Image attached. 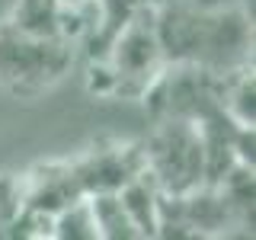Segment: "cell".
Wrapping results in <instances>:
<instances>
[{"mask_svg": "<svg viewBox=\"0 0 256 240\" xmlns=\"http://www.w3.org/2000/svg\"><path fill=\"white\" fill-rule=\"evenodd\" d=\"M128 218L134 221V228L141 230V237H157V212H160V186L148 170L138 173L132 182H125L118 189Z\"/></svg>", "mask_w": 256, "mask_h": 240, "instance_id": "6", "label": "cell"}, {"mask_svg": "<svg viewBox=\"0 0 256 240\" xmlns=\"http://www.w3.org/2000/svg\"><path fill=\"white\" fill-rule=\"evenodd\" d=\"M68 160L77 173V182L84 189V196L118 192L125 182H132L138 173L148 170V164H144V141H128V138L125 141L102 138Z\"/></svg>", "mask_w": 256, "mask_h": 240, "instance_id": "4", "label": "cell"}, {"mask_svg": "<svg viewBox=\"0 0 256 240\" xmlns=\"http://www.w3.org/2000/svg\"><path fill=\"white\" fill-rule=\"evenodd\" d=\"M74 64V45L36 38L0 20V90L13 100H38L58 86Z\"/></svg>", "mask_w": 256, "mask_h": 240, "instance_id": "1", "label": "cell"}, {"mask_svg": "<svg viewBox=\"0 0 256 240\" xmlns=\"http://www.w3.org/2000/svg\"><path fill=\"white\" fill-rule=\"evenodd\" d=\"M22 182H26V205L48 214H58L70 202L84 198V189H80L77 173L68 157L36 164L32 170L22 173Z\"/></svg>", "mask_w": 256, "mask_h": 240, "instance_id": "5", "label": "cell"}, {"mask_svg": "<svg viewBox=\"0 0 256 240\" xmlns=\"http://www.w3.org/2000/svg\"><path fill=\"white\" fill-rule=\"evenodd\" d=\"M100 61L109 68L112 100H141L157 74L166 68L157 36V0H148L132 13V20L112 36Z\"/></svg>", "mask_w": 256, "mask_h": 240, "instance_id": "2", "label": "cell"}, {"mask_svg": "<svg viewBox=\"0 0 256 240\" xmlns=\"http://www.w3.org/2000/svg\"><path fill=\"white\" fill-rule=\"evenodd\" d=\"M54 237L61 240H100L96 234V221L90 212V198H77L68 208H61L54 214Z\"/></svg>", "mask_w": 256, "mask_h": 240, "instance_id": "8", "label": "cell"}, {"mask_svg": "<svg viewBox=\"0 0 256 240\" xmlns=\"http://www.w3.org/2000/svg\"><path fill=\"white\" fill-rule=\"evenodd\" d=\"M144 164L160 192H189L205 182V141L196 122L180 116L154 118V132L144 141Z\"/></svg>", "mask_w": 256, "mask_h": 240, "instance_id": "3", "label": "cell"}, {"mask_svg": "<svg viewBox=\"0 0 256 240\" xmlns=\"http://www.w3.org/2000/svg\"><path fill=\"white\" fill-rule=\"evenodd\" d=\"M86 198H90V212H93L100 240L102 237H109V240H138L141 237V230L128 218L118 192H96V196H86Z\"/></svg>", "mask_w": 256, "mask_h": 240, "instance_id": "7", "label": "cell"}, {"mask_svg": "<svg viewBox=\"0 0 256 240\" xmlns=\"http://www.w3.org/2000/svg\"><path fill=\"white\" fill-rule=\"evenodd\" d=\"M64 6H80V4H90V0H61Z\"/></svg>", "mask_w": 256, "mask_h": 240, "instance_id": "10", "label": "cell"}, {"mask_svg": "<svg viewBox=\"0 0 256 240\" xmlns=\"http://www.w3.org/2000/svg\"><path fill=\"white\" fill-rule=\"evenodd\" d=\"M26 208V182L22 173H0V237Z\"/></svg>", "mask_w": 256, "mask_h": 240, "instance_id": "9", "label": "cell"}]
</instances>
